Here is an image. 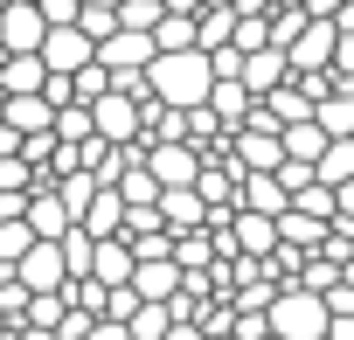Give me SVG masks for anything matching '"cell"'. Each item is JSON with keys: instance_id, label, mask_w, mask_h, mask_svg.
<instances>
[{"instance_id": "484cf974", "label": "cell", "mask_w": 354, "mask_h": 340, "mask_svg": "<svg viewBox=\"0 0 354 340\" xmlns=\"http://www.w3.org/2000/svg\"><path fill=\"white\" fill-rule=\"evenodd\" d=\"M209 250H216V243H209L202 229H174V250H167V257L181 264V271H202V264H209Z\"/></svg>"}, {"instance_id": "f1b7e54d", "label": "cell", "mask_w": 354, "mask_h": 340, "mask_svg": "<svg viewBox=\"0 0 354 340\" xmlns=\"http://www.w3.org/2000/svg\"><path fill=\"white\" fill-rule=\"evenodd\" d=\"M160 15H167V0H118V28H146L153 35Z\"/></svg>"}, {"instance_id": "d4e9b609", "label": "cell", "mask_w": 354, "mask_h": 340, "mask_svg": "<svg viewBox=\"0 0 354 340\" xmlns=\"http://www.w3.org/2000/svg\"><path fill=\"white\" fill-rule=\"evenodd\" d=\"M153 49H195V15H160L153 21Z\"/></svg>"}, {"instance_id": "7bdbcfd3", "label": "cell", "mask_w": 354, "mask_h": 340, "mask_svg": "<svg viewBox=\"0 0 354 340\" xmlns=\"http://www.w3.org/2000/svg\"><path fill=\"white\" fill-rule=\"evenodd\" d=\"M0 8H8V0H0Z\"/></svg>"}, {"instance_id": "1f68e13d", "label": "cell", "mask_w": 354, "mask_h": 340, "mask_svg": "<svg viewBox=\"0 0 354 340\" xmlns=\"http://www.w3.org/2000/svg\"><path fill=\"white\" fill-rule=\"evenodd\" d=\"M326 77L354 84V35H340V28H333V63H326Z\"/></svg>"}, {"instance_id": "e575fe53", "label": "cell", "mask_w": 354, "mask_h": 340, "mask_svg": "<svg viewBox=\"0 0 354 340\" xmlns=\"http://www.w3.org/2000/svg\"><path fill=\"white\" fill-rule=\"evenodd\" d=\"M319 340H354V312H347V319H326V333H319Z\"/></svg>"}, {"instance_id": "9c48e42d", "label": "cell", "mask_w": 354, "mask_h": 340, "mask_svg": "<svg viewBox=\"0 0 354 340\" xmlns=\"http://www.w3.org/2000/svg\"><path fill=\"white\" fill-rule=\"evenodd\" d=\"M97 63H104V70H146V63H153V35H146V28H111V35L97 42Z\"/></svg>"}, {"instance_id": "d6986e66", "label": "cell", "mask_w": 354, "mask_h": 340, "mask_svg": "<svg viewBox=\"0 0 354 340\" xmlns=\"http://www.w3.org/2000/svg\"><path fill=\"white\" fill-rule=\"evenodd\" d=\"M139 299H174L181 292V264L174 257H153V264H132V278H125Z\"/></svg>"}, {"instance_id": "44dd1931", "label": "cell", "mask_w": 354, "mask_h": 340, "mask_svg": "<svg viewBox=\"0 0 354 340\" xmlns=\"http://www.w3.org/2000/svg\"><path fill=\"white\" fill-rule=\"evenodd\" d=\"M319 146H326V132H319L313 118H299V125H278V153H285V160H306V167H313V160H319Z\"/></svg>"}, {"instance_id": "603a6c76", "label": "cell", "mask_w": 354, "mask_h": 340, "mask_svg": "<svg viewBox=\"0 0 354 340\" xmlns=\"http://www.w3.org/2000/svg\"><path fill=\"white\" fill-rule=\"evenodd\" d=\"M167 326H174V305H167V299H139V305L125 312V333H132V340H160Z\"/></svg>"}, {"instance_id": "8fae6325", "label": "cell", "mask_w": 354, "mask_h": 340, "mask_svg": "<svg viewBox=\"0 0 354 340\" xmlns=\"http://www.w3.org/2000/svg\"><path fill=\"white\" fill-rule=\"evenodd\" d=\"M230 139H236V174H271V167L285 160L278 153V132H264V125H236Z\"/></svg>"}, {"instance_id": "30bf717a", "label": "cell", "mask_w": 354, "mask_h": 340, "mask_svg": "<svg viewBox=\"0 0 354 340\" xmlns=\"http://www.w3.org/2000/svg\"><path fill=\"white\" fill-rule=\"evenodd\" d=\"M285 77H292V63H285V49H271V42H264V49H243V70H236V84H243L250 97H264V91H278Z\"/></svg>"}, {"instance_id": "f546056e", "label": "cell", "mask_w": 354, "mask_h": 340, "mask_svg": "<svg viewBox=\"0 0 354 340\" xmlns=\"http://www.w3.org/2000/svg\"><path fill=\"white\" fill-rule=\"evenodd\" d=\"M77 28H84L91 42H104V35L118 28V8H77Z\"/></svg>"}, {"instance_id": "ffe728a7", "label": "cell", "mask_w": 354, "mask_h": 340, "mask_svg": "<svg viewBox=\"0 0 354 340\" xmlns=\"http://www.w3.org/2000/svg\"><path fill=\"white\" fill-rule=\"evenodd\" d=\"M313 181H326V188L354 181V139H326V146H319V160H313Z\"/></svg>"}, {"instance_id": "d590c367", "label": "cell", "mask_w": 354, "mask_h": 340, "mask_svg": "<svg viewBox=\"0 0 354 340\" xmlns=\"http://www.w3.org/2000/svg\"><path fill=\"white\" fill-rule=\"evenodd\" d=\"M306 15H313V21H333V15H340V0H306Z\"/></svg>"}, {"instance_id": "74e56055", "label": "cell", "mask_w": 354, "mask_h": 340, "mask_svg": "<svg viewBox=\"0 0 354 340\" xmlns=\"http://www.w3.org/2000/svg\"><path fill=\"white\" fill-rule=\"evenodd\" d=\"M160 340H202V333H195V326H167Z\"/></svg>"}, {"instance_id": "8992f818", "label": "cell", "mask_w": 354, "mask_h": 340, "mask_svg": "<svg viewBox=\"0 0 354 340\" xmlns=\"http://www.w3.org/2000/svg\"><path fill=\"white\" fill-rule=\"evenodd\" d=\"M42 35H49V21H42L35 0H8L0 8V56H28V49H42Z\"/></svg>"}, {"instance_id": "d6a6232c", "label": "cell", "mask_w": 354, "mask_h": 340, "mask_svg": "<svg viewBox=\"0 0 354 340\" xmlns=\"http://www.w3.org/2000/svg\"><path fill=\"white\" fill-rule=\"evenodd\" d=\"M84 340H132V333H125V319H91Z\"/></svg>"}, {"instance_id": "4316f807", "label": "cell", "mask_w": 354, "mask_h": 340, "mask_svg": "<svg viewBox=\"0 0 354 340\" xmlns=\"http://www.w3.org/2000/svg\"><path fill=\"white\" fill-rule=\"evenodd\" d=\"M292 209H299V216L333 223V188H326V181H299V188H292Z\"/></svg>"}, {"instance_id": "e0dca14e", "label": "cell", "mask_w": 354, "mask_h": 340, "mask_svg": "<svg viewBox=\"0 0 354 340\" xmlns=\"http://www.w3.org/2000/svg\"><path fill=\"white\" fill-rule=\"evenodd\" d=\"M230 243H236V257H271L278 250V216H236V229H230Z\"/></svg>"}, {"instance_id": "5bb4252c", "label": "cell", "mask_w": 354, "mask_h": 340, "mask_svg": "<svg viewBox=\"0 0 354 340\" xmlns=\"http://www.w3.org/2000/svg\"><path fill=\"white\" fill-rule=\"evenodd\" d=\"M153 209H160V223H167V229H202V223H209V202H202L195 188H160V202H153Z\"/></svg>"}, {"instance_id": "b9f144b4", "label": "cell", "mask_w": 354, "mask_h": 340, "mask_svg": "<svg viewBox=\"0 0 354 340\" xmlns=\"http://www.w3.org/2000/svg\"><path fill=\"white\" fill-rule=\"evenodd\" d=\"M257 340H278V333H257Z\"/></svg>"}, {"instance_id": "3957f363", "label": "cell", "mask_w": 354, "mask_h": 340, "mask_svg": "<svg viewBox=\"0 0 354 340\" xmlns=\"http://www.w3.org/2000/svg\"><path fill=\"white\" fill-rule=\"evenodd\" d=\"M84 111H91V132H97L104 146H132V139H139V97L104 91V97H91Z\"/></svg>"}, {"instance_id": "6da1fadb", "label": "cell", "mask_w": 354, "mask_h": 340, "mask_svg": "<svg viewBox=\"0 0 354 340\" xmlns=\"http://www.w3.org/2000/svg\"><path fill=\"white\" fill-rule=\"evenodd\" d=\"M209 84H216L209 49H153V63H146V97H160L174 111H195L209 97Z\"/></svg>"}, {"instance_id": "4fadbf2b", "label": "cell", "mask_w": 354, "mask_h": 340, "mask_svg": "<svg viewBox=\"0 0 354 340\" xmlns=\"http://www.w3.org/2000/svg\"><path fill=\"white\" fill-rule=\"evenodd\" d=\"M202 104H209V111H216V125H223V132H236V125H243V118H250V104H257V97H250V91H243V84H236V77H216V84H209V97H202Z\"/></svg>"}, {"instance_id": "52a82bcc", "label": "cell", "mask_w": 354, "mask_h": 340, "mask_svg": "<svg viewBox=\"0 0 354 340\" xmlns=\"http://www.w3.org/2000/svg\"><path fill=\"white\" fill-rule=\"evenodd\" d=\"M146 174H153L160 188H195V174H202V153H195L188 139H160V146L146 153Z\"/></svg>"}, {"instance_id": "4dcf8cb0", "label": "cell", "mask_w": 354, "mask_h": 340, "mask_svg": "<svg viewBox=\"0 0 354 340\" xmlns=\"http://www.w3.org/2000/svg\"><path fill=\"white\" fill-rule=\"evenodd\" d=\"M28 243H35V236H28V223H21V216H15V223H0V264H15Z\"/></svg>"}, {"instance_id": "2e32d148", "label": "cell", "mask_w": 354, "mask_h": 340, "mask_svg": "<svg viewBox=\"0 0 354 340\" xmlns=\"http://www.w3.org/2000/svg\"><path fill=\"white\" fill-rule=\"evenodd\" d=\"M77 229H91V236H118V229H125V202H118L111 181H97V195L84 202V223H77Z\"/></svg>"}, {"instance_id": "277c9868", "label": "cell", "mask_w": 354, "mask_h": 340, "mask_svg": "<svg viewBox=\"0 0 354 340\" xmlns=\"http://www.w3.org/2000/svg\"><path fill=\"white\" fill-rule=\"evenodd\" d=\"M15 278L28 285V292H63L70 285V264H63V243L56 236H35L21 257H15Z\"/></svg>"}, {"instance_id": "836d02e7", "label": "cell", "mask_w": 354, "mask_h": 340, "mask_svg": "<svg viewBox=\"0 0 354 340\" xmlns=\"http://www.w3.org/2000/svg\"><path fill=\"white\" fill-rule=\"evenodd\" d=\"M333 216H354V181H340V188H333Z\"/></svg>"}, {"instance_id": "9a60e30c", "label": "cell", "mask_w": 354, "mask_h": 340, "mask_svg": "<svg viewBox=\"0 0 354 340\" xmlns=\"http://www.w3.org/2000/svg\"><path fill=\"white\" fill-rule=\"evenodd\" d=\"M49 84V70H42V56L28 49V56H0V97H35Z\"/></svg>"}, {"instance_id": "60d3db41", "label": "cell", "mask_w": 354, "mask_h": 340, "mask_svg": "<svg viewBox=\"0 0 354 340\" xmlns=\"http://www.w3.org/2000/svg\"><path fill=\"white\" fill-rule=\"evenodd\" d=\"M271 8H306V0H271Z\"/></svg>"}, {"instance_id": "ac0fdd59", "label": "cell", "mask_w": 354, "mask_h": 340, "mask_svg": "<svg viewBox=\"0 0 354 340\" xmlns=\"http://www.w3.org/2000/svg\"><path fill=\"white\" fill-rule=\"evenodd\" d=\"M84 278H97V285H125V278H132V250H125V236H97Z\"/></svg>"}, {"instance_id": "f35d334b", "label": "cell", "mask_w": 354, "mask_h": 340, "mask_svg": "<svg viewBox=\"0 0 354 340\" xmlns=\"http://www.w3.org/2000/svg\"><path fill=\"white\" fill-rule=\"evenodd\" d=\"M340 278H347V285H354V250H347V257H340Z\"/></svg>"}, {"instance_id": "5b68a950", "label": "cell", "mask_w": 354, "mask_h": 340, "mask_svg": "<svg viewBox=\"0 0 354 340\" xmlns=\"http://www.w3.org/2000/svg\"><path fill=\"white\" fill-rule=\"evenodd\" d=\"M35 56H42V70H49V77H77V70L97 56V42H91L77 21H63V28H49V35H42V49H35Z\"/></svg>"}, {"instance_id": "83f0119b", "label": "cell", "mask_w": 354, "mask_h": 340, "mask_svg": "<svg viewBox=\"0 0 354 340\" xmlns=\"http://www.w3.org/2000/svg\"><path fill=\"white\" fill-rule=\"evenodd\" d=\"M104 91H111V70H104V63L91 56V63H84V70L70 77V97H77V104H91V97H104Z\"/></svg>"}, {"instance_id": "7a4b0ae2", "label": "cell", "mask_w": 354, "mask_h": 340, "mask_svg": "<svg viewBox=\"0 0 354 340\" xmlns=\"http://www.w3.org/2000/svg\"><path fill=\"white\" fill-rule=\"evenodd\" d=\"M326 319H333L326 299L306 292V285H278V292L264 299V333H278V340H319Z\"/></svg>"}, {"instance_id": "ba28073f", "label": "cell", "mask_w": 354, "mask_h": 340, "mask_svg": "<svg viewBox=\"0 0 354 340\" xmlns=\"http://www.w3.org/2000/svg\"><path fill=\"white\" fill-rule=\"evenodd\" d=\"M285 63H292V77L326 70V63H333V21H313V15H306V28L285 42Z\"/></svg>"}, {"instance_id": "ab89813d", "label": "cell", "mask_w": 354, "mask_h": 340, "mask_svg": "<svg viewBox=\"0 0 354 340\" xmlns=\"http://www.w3.org/2000/svg\"><path fill=\"white\" fill-rule=\"evenodd\" d=\"M77 8H118V0H77Z\"/></svg>"}, {"instance_id": "7c38bea8", "label": "cell", "mask_w": 354, "mask_h": 340, "mask_svg": "<svg viewBox=\"0 0 354 340\" xmlns=\"http://www.w3.org/2000/svg\"><path fill=\"white\" fill-rule=\"evenodd\" d=\"M236 202H243L250 216H285V209H292V195H285L278 174H236Z\"/></svg>"}, {"instance_id": "8d00e7d4", "label": "cell", "mask_w": 354, "mask_h": 340, "mask_svg": "<svg viewBox=\"0 0 354 340\" xmlns=\"http://www.w3.org/2000/svg\"><path fill=\"white\" fill-rule=\"evenodd\" d=\"M230 15H271V0H230Z\"/></svg>"}, {"instance_id": "cb8c5ba5", "label": "cell", "mask_w": 354, "mask_h": 340, "mask_svg": "<svg viewBox=\"0 0 354 340\" xmlns=\"http://www.w3.org/2000/svg\"><path fill=\"white\" fill-rule=\"evenodd\" d=\"M319 236H326V223H319V216H299V209H285V216H278V243H292V250H319Z\"/></svg>"}, {"instance_id": "7402d4cb", "label": "cell", "mask_w": 354, "mask_h": 340, "mask_svg": "<svg viewBox=\"0 0 354 340\" xmlns=\"http://www.w3.org/2000/svg\"><path fill=\"white\" fill-rule=\"evenodd\" d=\"M21 223H28V236H63V229H70V209H63L56 195H28Z\"/></svg>"}]
</instances>
